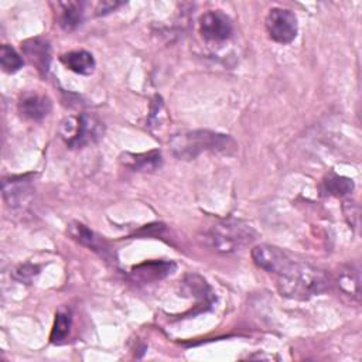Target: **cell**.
Instances as JSON below:
<instances>
[{
	"label": "cell",
	"instance_id": "19",
	"mask_svg": "<svg viewBox=\"0 0 362 362\" xmlns=\"http://www.w3.org/2000/svg\"><path fill=\"white\" fill-rule=\"evenodd\" d=\"M0 64L4 72L14 74L23 66L24 61L13 47H10L8 44H3L0 49Z\"/></svg>",
	"mask_w": 362,
	"mask_h": 362
},
{
	"label": "cell",
	"instance_id": "20",
	"mask_svg": "<svg viewBox=\"0 0 362 362\" xmlns=\"http://www.w3.org/2000/svg\"><path fill=\"white\" fill-rule=\"evenodd\" d=\"M38 273V267L37 266H33V264H24V266H20L14 276L21 280V281H30L35 274Z\"/></svg>",
	"mask_w": 362,
	"mask_h": 362
},
{
	"label": "cell",
	"instance_id": "3",
	"mask_svg": "<svg viewBox=\"0 0 362 362\" xmlns=\"http://www.w3.org/2000/svg\"><path fill=\"white\" fill-rule=\"evenodd\" d=\"M257 238V232L249 223L239 219H225L209 226L204 235V243L212 250L230 255L243 250Z\"/></svg>",
	"mask_w": 362,
	"mask_h": 362
},
{
	"label": "cell",
	"instance_id": "8",
	"mask_svg": "<svg viewBox=\"0 0 362 362\" xmlns=\"http://www.w3.org/2000/svg\"><path fill=\"white\" fill-rule=\"evenodd\" d=\"M21 51L27 57L28 62L37 68L38 72L45 75L49 68L51 61V47L44 38L35 37L21 42Z\"/></svg>",
	"mask_w": 362,
	"mask_h": 362
},
{
	"label": "cell",
	"instance_id": "15",
	"mask_svg": "<svg viewBox=\"0 0 362 362\" xmlns=\"http://www.w3.org/2000/svg\"><path fill=\"white\" fill-rule=\"evenodd\" d=\"M58 7H59V14H58L59 25L65 31L75 30L82 21L83 4L78 1H65V3H58Z\"/></svg>",
	"mask_w": 362,
	"mask_h": 362
},
{
	"label": "cell",
	"instance_id": "10",
	"mask_svg": "<svg viewBox=\"0 0 362 362\" xmlns=\"http://www.w3.org/2000/svg\"><path fill=\"white\" fill-rule=\"evenodd\" d=\"M31 180L27 175L8 177L3 180V198L8 206H21L31 195Z\"/></svg>",
	"mask_w": 362,
	"mask_h": 362
},
{
	"label": "cell",
	"instance_id": "6",
	"mask_svg": "<svg viewBox=\"0 0 362 362\" xmlns=\"http://www.w3.org/2000/svg\"><path fill=\"white\" fill-rule=\"evenodd\" d=\"M199 33L206 41H226L233 33L230 18L221 10H209L199 17Z\"/></svg>",
	"mask_w": 362,
	"mask_h": 362
},
{
	"label": "cell",
	"instance_id": "4",
	"mask_svg": "<svg viewBox=\"0 0 362 362\" xmlns=\"http://www.w3.org/2000/svg\"><path fill=\"white\" fill-rule=\"evenodd\" d=\"M103 133L102 123L88 113H81L75 117H68L62 122L61 134L66 146L79 148L86 144L95 143Z\"/></svg>",
	"mask_w": 362,
	"mask_h": 362
},
{
	"label": "cell",
	"instance_id": "16",
	"mask_svg": "<svg viewBox=\"0 0 362 362\" xmlns=\"http://www.w3.org/2000/svg\"><path fill=\"white\" fill-rule=\"evenodd\" d=\"M337 284L339 287V290L349 296L351 298L358 300L359 298V288H361V283H359V273L355 267L348 266L345 269H342L338 273V279H337Z\"/></svg>",
	"mask_w": 362,
	"mask_h": 362
},
{
	"label": "cell",
	"instance_id": "11",
	"mask_svg": "<svg viewBox=\"0 0 362 362\" xmlns=\"http://www.w3.org/2000/svg\"><path fill=\"white\" fill-rule=\"evenodd\" d=\"M66 232H68V235H69L74 240H76L78 243H81V245H83V246L92 249V250L100 253L102 256L107 257V256L110 255V247H109L107 242H106L103 238L98 236V235H96L92 229H89L86 225H83V223H81V222H78V221H74V222H71V223L68 225Z\"/></svg>",
	"mask_w": 362,
	"mask_h": 362
},
{
	"label": "cell",
	"instance_id": "14",
	"mask_svg": "<svg viewBox=\"0 0 362 362\" xmlns=\"http://www.w3.org/2000/svg\"><path fill=\"white\" fill-rule=\"evenodd\" d=\"M161 153L158 150L139 154L124 153L122 156V163L133 171H154L161 165Z\"/></svg>",
	"mask_w": 362,
	"mask_h": 362
},
{
	"label": "cell",
	"instance_id": "21",
	"mask_svg": "<svg viewBox=\"0 0 362 362\" xmlns=\"http://www.w3.org/2000/svg\"><path fill=\"white\" fill-rule=\"evenodd\" d=\"M123 3H119V1H102L98 4V8H96V14L100 16V14H107L110 11H113L116 7L122 6Z\"/></svg>",
	"mask_w": 362,
	"mask_h": 362
},
{
	"label": "cell",
	"instance_id": "1",
	"mask_svg": "<svg viewBox=\"0 0 362 362\" xmlns=\"http://www.w3.org/2000/svg\"><path fill=\"white\" fill-rule=\"evenodd\" d=\"M329 279L321 269L308 263L293 260L277 274V290L283 297L293 300H308L327 291Z\"/></svg>",
	"mask_w": 362,
	"mask_h": 362
},
{
	"label": "cell",
	"instance_id": "5",
	"mask_svg": "<svg viewBox=\"0 0 362 362\" xmlns=\"http://www.w3.org/2000/svg\"><path fill=\"white\" fill-rule=\"evenodd\" d=\"M266 30L269 37L279 44H288L297 37V17L287 8L274 7L266 17Z\"/></svg>",
	"mask_w": 362,
	"mask_h": 362
},
{
	"label": "cell",
	"instance_id": "12",
	"mask_svg": "<svg viewBox=\"0 0 362 362\" xmlns=\"http://www.w3.org/2000/svg\"><path fill=\"white\" fill-rule=\"evenodd\" d=\"M174 270H175L174 262L150 260V262H144L137 266H133L132 276L134 280H139L141 283H150V281H157L167 277Z\"/></svg>",
	"mask_w": 362,
	"mask_h": 362
},
{
	"label": "cell",
	"instance_id": "13",
	"mask_svg": "<svg viewBox=\"0 0 362 362\" xmlns=\"http://www.w3.org/2000/svg\"><path fill=\"white\" fill-rule=\"evenodd\" d=\"M59 59L69 71L79 75H90L96 66L93 55L85 49L65 52Z\"/></svg>",
	"mask_w": 362,
	"mask_h": 362
},
{
	"label": "cell",
	"instance_id": "18",
	"mask_svg": "<svg viewBox=\"0 0 362 362\" xmlns=\"http://www.w3.org/2000/svg\"><path fill=\"white\" fill-rule=\"evenodd\" d=\"M71 325H72V318H71V313L68 310H59L55 314V321L51 329V335H49V341L52 344H62L69 332H71Z\"/></svg>",
	"mask_w": 362,
	"mask_h": 362
},
{
	"label": "cell",
	"instance_id": "9",
	"mask_svg": "<svg viewBox=\"0 0 362 362\" xmlns=\"http://www.w3.org/2000/svg\"><path fill=\"white\" fill-rule=\"evenodd\" d=\"M51 107H52L51 99L47 95L37 93V92H28L23 95L18 102L20 115L34 122L44 119L51 112Z\"/></svg>",
	"mask_w": 362,
	"mask_h": 362
},
{
	"label": "cell",
	"instance_id": "7",
	"mask_svg": "<svg viewBox=\"0 0 362 362\" xmlns=\"http://www.w3.org/2000/svg\"><path fill=\"white\" fill-rule=\"evenodd\" d=\"M252 259L257 267L276 276L280 274L294 260L280 247L267 243L255 246L252 249Z\"/></svg>",
	"mask_w": 362,
	"mask_h": 362
},
{
	"label": "cell",
	"instance_id": "2",
	"mask_svg": "<svg viewBox=\"0 0 362 362\" xmlns=\"http://www.w3.org/2000/svg\"><path fill=\"white\" fill-rule=\"evenodd\" d=\"M170 146L173 154L180 160H192L204 151L230 154L236 150V141L222 133L211 130L181 132L171 137Z\"/></svg>",
	"mask_w": 362,
	"mask_h": 362
},
{
	"label": "cell",
	"instance_id": "17",
	"mask_svg": "<svg viewBox=\"0 0 362 362\" xmlns=\"http://www.w3.org/2000/svg\"><path fill=\"white\" fill-rule=\"evenodd\" d=\"M352 189H354L352 180L342 177V175H337L334 173L328 174L325 177V180L322 181V192L328 194V195L342 197V195L349 194Z\"/></svg>",
	"mask_w": 362,
	"mask_h": 362
}]
</instances>
